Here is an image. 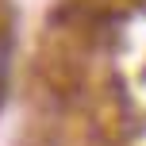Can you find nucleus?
I'll list each match as a JSON object with an SVG mask.
<instances>
[{"mask_svg": "<svg viewBox=\"0 0 146 146\" xmlns=\"http://www.w3.org/2000/svg\"><path fill=\"white\" fill-rule=\"evenodd\" d=\"M8 66H12V38H8V31H0V104L8 92Z\"/></svg>", "mask_w": 146, "mask_h": 146, "instance_id": "nucleus-1", "label": "nucleus"}]
</instances>
